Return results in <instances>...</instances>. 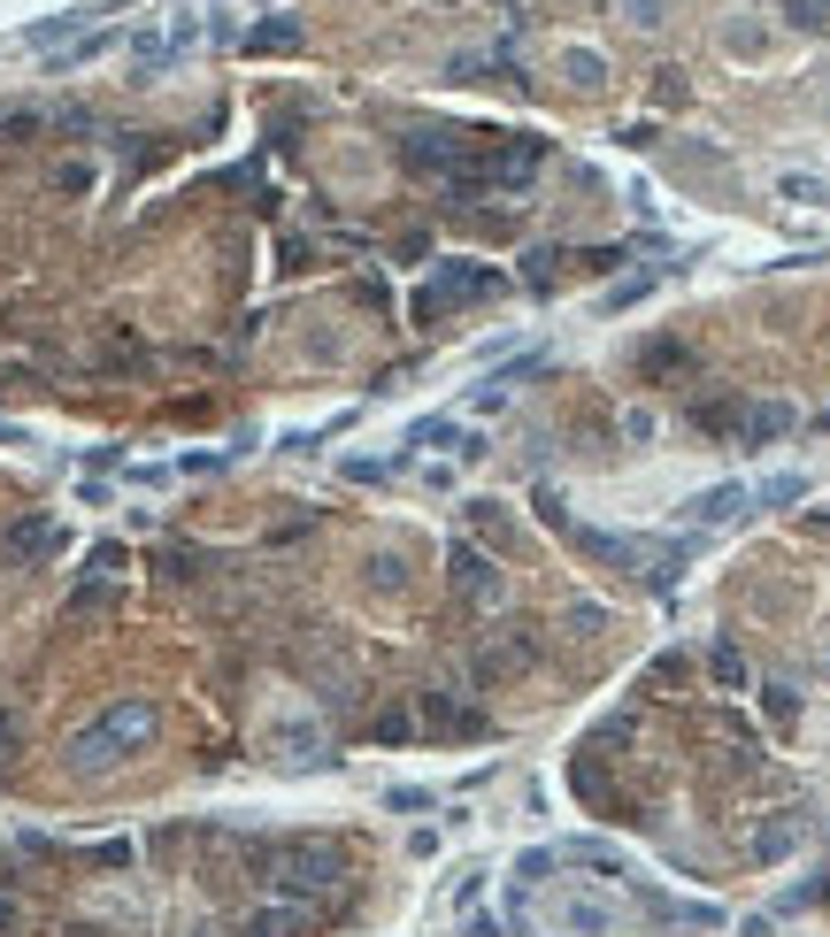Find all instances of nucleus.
Segmentation results:
<instances>
[{
  "label": "nucleus",
  "mask_w": 830,
  "mask_h": 937,
  "mask_svg": "<svg viewBox=\"0 0 830 937\" xmlns=\"http://www.w3.org/2000/svg\"><path fill=\"white\" fill-rule=\"evenodd\" d=\"M423 715H431L439 730H470V715H462V699H454V692H423Z\"/></svg>",
  "instance_id": "obj_9"
},
{
  "label": "nucleus",
  "mask_w": 830,
  "mask_h": 937,
  "mask_svg": "<svg viewBox=\"0 0 830 937\" xmlns=\"http://www.w3.org/2000/svg\"><path fill=\"white\" fill-rule=\"evenodd\" d=\"M792 431H800V415H792L785 400H746V408H738L731 446H738V454H769V446H777V439H792Z\"/></svg>",
  "instance_id": "obj_4"
},
{
  "label": "nucleus",
  "mask_w": 830,
  "mask_h": 937,
  "mask_svg": "<svg viewBox=\"0 0 830 937\" xmlns=\"http://www.w3.org/2000/svg\"><path fill=\"white\" fill-rule=\"evenodd\" d=\"M408 446H431V454H485V446H477V431H462V423H416V431H408Z\"/></svg>",
  "instance_id": "obj_6"
},
{
  "label": "nucleus",
  "mask_w": 830,
  "mask_h": 937,
  "mask_svg": "<svg viewBox=\"0 0 830 937\" xmlns=\"http://www.w3.org/2000/svg\"><path fill=\"white\" fill-rule=\"evenodd\" d=\"M500 293H507V277H500V270H470V262H446V270H439V277H431V285L416 293V323L431 330V323H439L446 308H462V301H500Z\"/></svg>",
  "instance_id": "obj_3"
},
{
  "label": "nucleus",
  "mask_w": 830,
  "mask_h": 937,
  "mask_svg": "<svg viewBox=\"0 0 830 937\" xmlns=\"http://www.w3.org/2000/svg\"><path fill=\"white\" fill-rule=\"evenodd\" d=\"M454 585H462V592H477V600H500L493 561H485V554H470V546H454Z\"/></svg>",
  "instance_id": "obj_7"
},
{
  "label": "nucleus",
  "mask_w": 830,
  "mask_h": 937,
  "mask_svg": "<svg viewBox=\"0 0 830 937\" xmlns=\"http://www.w3.org/2000/svg\"><path fill=\"white\" fill-rule=\"evenodd\" d=\"M561 923H569L577 937H600V930H608V907H585V899H569V907H561Z\"/></svg>",
  "instance_id": "obj_11"
},
{
  "label": "nucleus",
  "mask_w": 830,
  "mask_h": 937,
  "mask_svg": "<svg viewBox=\"0 0 830 937\" xmlns=\"http://www.w3.org/2000/svg\"><path fill=\"white\" fill-rule=\"evenodd\" d=\"M746 499H754L746 484H715V492H700V499L684 507V523H692V530H723V523L746 515Z\"/></svg>",
  "instance_id": "obj_5"
},
{
  "label": "nucleus",
  "mask_w": 830,
  "mask_h": 937,
  "mask_svg": "<svg viewBox=\"0 0 830 937\" xmlns=\"http://www.w3.org/2000/svg\"><path fill=\"white\" fill-rule=\"evenodd\" d=\"M246 46H254V54H285V46H301V23H293V15L254 23V31H246Z\"/></svg>",
  "instance_id": "obj_8"
},
{
  "label": "nucleus",
  "mask_w": 830,
  "mask_h": 937,
  "mask_svg": "<svg viewBox=\"0 0 830 937\" xmlns=\"http://www.w3.org/2000/svg\"><path fill=\"white\" fill-rule=\"evenodd\" d=\"M338 876H346V853L324 845V838H293L277 853V892H293V899H324Z\"/></svg>",
  "instance_id": "obj_2"
},
{
  "label": "nucleus",
  "mask_w": 830,
  "mask_h": 937,
  "mask_svg": "<svg viewBox=\"0 0 830 937\" xmlns=\"http://www.w3.org/2000/svg\"><path fill=\"white\" fill-rule=\"evenodd\" d=\"M155 723H162V707H155V699H116L101 723H85V730H77V746H70V754H77V769H108V761H124L132 746H147V738H155Z\"/></svg>",
  "instance_id": "obj_1"
},
{
  "label": "nucleus",
  "mask_w": 830,
  "mask_h": 937,
  "mask_svg": "<svg viewBox=\"0 0 830 937\" xmlns=\"http://www.w3.org/2000/svg\"><path fill=\"white\" fill-rule=\"evenodd\" d=\"M800 492H808V476H777V484H761L754 499H761V507H785V499H800Z\"/></svg>",
  "instance_id": "obj_13"
},
{
  "label": "nucleus",
  "mask_w": 830,
  "mask_h": 937,
  "mask_svg": "<svg viewBox=\"0 0 830 937\" xmlns=\"http://www.w3.org/2000/svg\"><path fill=\"white\" fill-rule=\"evenodd\" d=\"M707 676L738 692V684H746V661H738V645H715V653H707Z\"/></svg>",
  "instance_id": "obj_10"
},
{
  "label": "nucleus",
  "mask_w": 830,
  "mask_h": 937,
  "mask_svg": "<svg viewBox=\"0 0 830 937\" xmlns=\"http://www.w3.org/2000/svg\"><path fill=\"white\" fill-rule=\"evenodd\" d=\"M785 200H808V208H830V185H823V177H785Z\"/></svg>",
  "instance_id": "obj_12"
}]
</instances>
